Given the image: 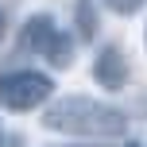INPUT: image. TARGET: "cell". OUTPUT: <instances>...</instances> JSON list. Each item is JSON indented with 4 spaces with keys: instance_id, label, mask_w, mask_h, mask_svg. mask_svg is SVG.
Here are the masks:
<instances>
[{
    "instance_id": "6da1fadb",
    "label": "cell",
    "mask_w": 147,
    "mask_h": 147,
    "mask_svg": "<svg viewBox=\"0 0 147 147\" xmlns=\"http://www.w3.org/2000/svg\"><path fill=\"white\" fill-rule=\"evenodd\" d=\"M43 124L51 132L62 136H97V140H109V136H124L128 132V116L112 105H101L93 97H62L51 109L43 112Z\"/></svg>"
},
{
    "instance_id": "3957f363",
    "label": "cell",
    "mask_w": 147,
    "mask_h": 147,
    "mask_svg": "<svg viewBox=\"0 0 147 147\" xmlns=\"http://www.w3.org/2000/svg\"><path fill=\"white\" fill-rule=\"evenodd\" d=\"M128 58H124V51H120L116 43H105L101 51H97V58H93V81L101 89H109V93H116V89H124L128 85Z\"/></svg>"
},
{
    "instance_id": "277c9868",
    "label": "cell",
    "mask_w": 147,
    "mask_h": 147,
    "mask_svg": "<svg viewBox=\"0 0 147 147\" xmlns=\"http://www.w3.org/2000/svg\"><path fill=\"white\" fill-rule=\"evenodd\" d=\"M54 31H58V27H54L51 16H35V20H27V27H23V47H31V51L43 54L47 47H51Z\"/></svg>"
},
{
    "instance_id": "7a4b0ae2",
    "label": "cell",
    "mask_w": 147,
    "mask_h": 147,
    "mask_svg": "<svg viewBox=\"0 0 147 147\" xmlns=\"http://www.w3.org/2000/svg\"><path fill=\"white\" fill-rule=\"evenodd\" d=\"M54 97V81L39 70H12L0 74V105L8 112H31Z\"/></svg>"
},
{
    "instance_id": "52a82bcc",
    "label": "cell",
    "mask_w": 147,
    "mask_h": 147,
    "mask_svg": "<svg viewBox=\"0 0 147 147\" xmlns=\"http://www.w3.org/2000/svg\"><path fill=\"white\" fill-rule=\"evenodd\" d=\"M0 35H4V12H0Z\"/></svg>"
},
{
    "instance_id": "5b68a950",
    "label": "cell",
    "mask_w": 147,
    "mask_h": 147,
    "mask_svg": "<svg viewBox=\"0 0 147 147\" xmlns=\"http://www.w3.org/2000/svg\"><path fill=\"white\" fill-rule=\"evenodd\" d=\"M47 62L51 66H58V70H66L70 62H74V43H70V35H62V31H54V39H51V47H47Z\"/></svg>"
},
{
    "instance_id": "ba28073f",
    "label": "cell",
    "mask_w": 147,
    "mask_h": 147,
    "mask_svg": "<svg viewBox=\"0 0 147 147\" xmlns=\"http://www.w3.org/2000/svg\"><path fill=\"white\" fill-rule=\"evenodd\" d=\"M0 147H4V132H0Z\"/></svg>"
},
{
    "instance_id": "8992f818",
    "label": "cell",
    "mask_w": 147,
    "mask_h": 147,
    "mask_svg": "<svg viewBox=\"0 0 147 147\" xmlns=\"http://www.w3.org/2000/svg\"><path fill=\"white\" fill-rule=\"evenodd\" d=\"M140 4H143V0H109V8H112V12H120V16H132Z\"/></svg>"
},
{
    "instance_id": "30bf717a",
    "label": "cell",
    "mask_w": 147,
    "mask_h": 147,
    "mask_svg": "<svg viewBox=\"0 0 147 147\" xmlns=\"http://www.w3.org/2000/svg\"><path fill=\"white\" fill-rule=\"evenodd\" d=\"M128 147H136V143H128Z\"/></svg>"
},
{
    "instance_id": "9c48e42d",
    "label": "cell",
    "mask_w": 147,
    "mask_h": 147,
    "mask_svg": "<svg viewBox=\"0 0 147 147\" xmlns=\"http://www.w3.org/2000/svg\"><path fill=\"white\" fill-rule=\"evenodd\" d=\"M143 43H147V27H143Z\"/></svg>"
}]
</instances>
